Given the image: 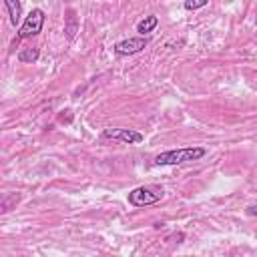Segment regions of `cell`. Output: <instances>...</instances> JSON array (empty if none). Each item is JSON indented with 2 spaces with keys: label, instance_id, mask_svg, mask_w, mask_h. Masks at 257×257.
<instances>
[{
  "label": "cell",
  "instance_id": "5b68a950",
  "mask_svg": "<svg viewBox=\"0 0 257 257\" xmlns=\"http://www.w3.org/2000/svg\"><path fill=\"white\" fill-rule=\"evenodd\" d=\"M147 44H149L147 37H135V39H125L121 42H117L113 46V50H115V55H119V57H129V55L141 53Z\"/></svg>",
  "mask_w": 257,
  "mask_h": 257
},
{
  "label": "cell",
  "instance_id": "6da1fadb",
  "mask_svg": "<svg viewBox=\"0 0 257 257\" xmlns=\"http://www.w3.org/2000/svg\"><path fill=\"white\" fill-rule=\"evenodd\" d=\"M207 155V149L203 147H183V149H171L163 151L153 159L155 167H169V165H183V163H191L199 161Z\"/></svg>",
  "mask_w": 257,
  "mask_h": 257
},
{
  "label": "cell",
  "instance_id": "277c9868",
  "mask_svg": "<svg viewBox=\"0 0 257 257\" xmlns=\"http://www.w3.org/2000/svg\"><path fill=\"white\" fill-rule=\"evenodd\" d=\"M102 137L105 139H113V141H121L125 145H141L145 141V137L139 131H133V129H105Z\"/></svg>",
  "mask_w": 257,
  "mask_h": 257
},
{
  "label": "cell",
  "instance_id": "30bf717a",
  "mask_svg": "<svg viewBox=\"0 0 257 257\" xmlns=\"http://www.w3.org/2000/svg\"><path fill=\"white\" fill-rule=\"evenodd\" d=\"M39 57H40V48H39V46L22 48L20 53H19V60H20V62H28V64L37 62V60H39Z\"/></svg>",
  "mask_w": 257,
  "mask_h": 257
},
{
  "label": "cell",
  "instance_id": "7a4b0ae2",
  "mask_svg": "<svg viewBox=\"0 0 257 257\" xmlns=\"http://www.w3.org/2000/svg\"><path fill=\"white\" fill-rule=\"evenodd\" d=\"M165 197L163 187L159 185H143V187H137L129 193V203L133 207H147V205H155Z\"/></svg>",
  "mask_w": 257,
  "mask_h": 257
},
{
  "label": "cell",
  "instance_id": "7c38bea8",
  "mask_svg": "<svg viewBox=\"0 0 257 257\" xmlns=\"http://www.w3.org/2000/svg\"><path fill=\"white\" fill-rule=\"evenodd\" d=\"M60 123H73V111H64L60 117H59Z\"/></svg>",
  "mask_w": 257,
  "mask_h": 257
},
{
  "label": "cell",
  "instance_id": "ba28073f",
  "mask_svg": "<svg viewBox=\"0 0 257 257\" xmlns=\"http://www.w3.org/2000/svg\"><path fill=\"white\" fill-rule=\"evenodd\" d=\"M6 10H8V16H10V24L16 26L20 22V14H22V2H19V0H6L4 2Z\"/></svg>",
  "mask_w": 257,
  "mask_h": 257
},
{
  "label": "cell",
  "instance_id": "8fae6325",
  "mask_svg": "<svg viewBox=\"0 0 257 257\" xmlns=\"http://www.w3.org/2000/svg\"><path fill=\"white\" fill-rule=\"evenodd\" d=\"M183 6H185V10H199L203 6H207V0H187Z\"/></svg>",
  "mask_w": 257,
  "mask_h": 257
},
{
  "label": "cell",
  "instance_id": "3957f363",
  "mask_svg": "<svg viewBox=\"0 0 257 257\" xmlns=\"http://www.w3.org/2000/svg\"><path fill=\"white\" fill-rule=\"evenodd\" d=\"M42 26H44V10L32 8V10L28 12V16L24 19V22L20 24L19 40H24V39H30V37H37V34H40Z\"/></svg>",
  "mask_w": 257,
  "mask_h": 257
},
{
  "label": "cell",
  "instance_id": "8992f818",
  "mask_svg": "<svg viewBox=\"0 0 257 257\" xmlns=\"http://www.w3.org/2000/svg\"><path fill=\"white\" fill-rule=\"evenodd\" d=\"M79 32V16L73 8L66 10V16H64V34H66V40H75Z\"/></svg>",
  "mask_w": 257,
  "mask_h": 257
},
{
  "label": "cell",
  "instance_id": "4fadbf2b",
  "mask_svg": "<svg viewBox=\"0 0 257 257\" xmlns=\"http://www.w3.org/2000/svg\"><path fill=\"white\" fill-rule=\"evenodd\" d=\"M255 213H257V211H255V205H249V207H247V215H251V217H253Z\"/></svg>",
  "mask_w": 257,
  "mask_h": 257
},
{
  "label": "cell",
  "instance_id": "9c48e42d",
  "mask_svg": "<svg viewBox=\"0 0 257 257\" xmlns=\"http://www.w3.org/2000/svg\"><path fill=\"white\" fill-rule=\"evenodd\" d=\"M157 24H159V19L155 14H149V16H145V19L137 24V32L141 34V37H145V34H149V32H153L157 28Z\"/></svg>",
  "mask_w": 257,
  "mask_h": 257
},
{
  "label": "cell",
  "instance_id": "52a82bcc",
  "mask_svg": "<svg viewBox=\"0 0 257 257\" xmlns=\"http://www.w3.org/2000/svg\"><path fill=\"white\" fill-rule=\"evenodd\" d=\"M20 203V193H4L0 195V215L10 213Z\"/></svg>",
  "mask_w": 257,
  "mask_h": 257
}]
</instances>
